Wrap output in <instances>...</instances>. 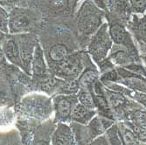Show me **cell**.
Returning <instances> with one entry per match:
<instances>
[{"instance_id": "cell-19", "label": "cell", "mask_w": 146, "mask_h": 145, "mask_svg": "<svg viewBox=\"0 0 146 145\" xmlns=\"http://www.w3.org/2000/svg\"><path fill=\"white\" fill-rule=\"evenodd\" d=\"M69 7V0H50L49 1V10L56 13L61 14L66 11H68Z\"/></svg>"}, {"instance_id": "cell-12", "label": "cell", "mask_w": 146, "mask_h": 145, "mask_svg": "<svg viewBox=\"0 0 146 145\" xmlns=\"http://www.w3.org/2000/svg\"><path fill=\"white\" fill-rule=\"evenodd\" d=\"M32 68L33 74L37 77L44 76L45 73H46V65L44 59L43 51L40 46L38 44L34 50L33 59L32 62Z\"/></svg>"}, {"instance_id": "cell-26", "label": "cell", "mask_w": 146, "mask_h": 145, "mask_svg": "<svg viewBox=\"0 0 146 145\" xmlns=\"http://www.w3.org/2000/svg\"><path fill=\"white\" fill-rule=\"evenodd\" d=\"M88 145H109V144H108V142L106 141L105 137L101 136V137L97 138L96 140H95L94 142H92Z\"/></svg>"}, {"instance_id": "cell-8", "label": "cell", "mask_w": 146, "mask_h": 145, "mask_svg": "<svg viewBox=\"0 0 146 145\" xmlns=\"http://www.w3.org/2000/svg\"><path fill=\"white\" fill-rule=\"evenodd\" d=\"M2 50L5 57L12 63L23 68L19 46L13 38H5L2 43Z\"/></svg>"}, {"instance_id": "cell-9", "label": "cell", "mask_w": 146, "mask_h": 145, "mask_svg": "<svg viewBox=\"0 0 146 145\" xmlns=\"http://www.w3.org/2000/svg\"><path fill=\"white\" fill-rule=\"evenodd\" d=\"M52 145H73L74 135L69 127L65 124H59L57 129L52 135Z\"/></svg>"}, {"instance_id": "cell-1", "label": "cell", "mask_w": 146, "mask_h": 145, "mask_svg": "<svg viewBox=\"0 0 146 145\" xmlns=\"http://www.w3.org/2000/svg\"><path fill=\"white\" fill-rule=\"evenodd\" d=\"M103 12L90 0L82 4L77 15L78 30L83 36H89L97 32L101 27Z\"/></svg>"}, {"instance_id": "cell-2", "label": "cell", "mask_w": 146, "mask_h": 145, "mask_svg": "<svg viewBox=\"0 0 146 145\" xmlns=\"http://www.w3.org/2000/svg\"><path fill=\"white\" fill-rule=\"evenodd\" d=\"M38 20L37 13L33 10L15 8L9 16V32L11 33L30 32L36 27Z\"/></svg>"}, {"instance_id": "cell-27", "label": "cell", "mask_w": 146, "mask_h": 145, "mask_svg": "<svg viewBox=\"0 0 146 145\" xmlns=\"http://www.w3.org/2000/svg\"><path fill=\"white\" fill-rule=\"evenodd\" d=\"M92 1L94 2L95 4H96L102 9L106 8V0H92Z\"/></svg>"}, {"instance_id": "cell-7", "label": "cell", "mask_w": 146, "mask_h": 145, "mask_svg": "<svg viewBox=\"0 0 146 145\" xmlns=\"http://www.w3.org/2000/svg\"><path fill=\"white\" fill-rule=\"evenodd\" d=\"M19 46L20 50V57L23 64V68L28 73L33 62L34 50L37 44H34L31 37L26 38V36L24 35L22 38H19Z\"/></svg>"}, {"instance_id": "cell-20", "label": "cell", "mask_w": 146, "mask_h": 145, "mask_svg": "<svg viewBox=\"0 0 146 145\" xmlns=\"http://www.w3.org/2000/svg\"><path fill=\"white\" fill-rule=\"evenodd\" d=\"M78 99L80 101V103L83 105V106L91 109H94L96 108L94 96H93L88 91H87V89L82 90L80 92L78 95Z\"/></svg>"}, {"instance_id": "cell-11", "label": "cell", "mask_w": 146, "mask_h": 145, "mask_svg": "<svg viewBox=\"0 0 146 145\" xmlns=\"http://www.w3.org/2000/svg\"><path fill=\"white\" fill-rule=\"evenodd\" d=\"M96 112L94 111V109H88L81 103H78L73 109L71 119L78 123L87 124L94 118Z\"/></svg>"}, {"instance_id": "cell-23", "label": "cell", "mask_w": 146, "mask_h": 145, "mask_svg": "<svg viewBox=\"0 0 146 145\" xmlns=\"http://www.w3.org/2000/svg\"><path fill=\"white\" fill-rule=\"evenodd\" d=\"M0 21H1V32H9V16L6 11L1 7L0 11Z\"/></svg>"}, {"instance_id": "cell-17", "label": "cell", "mask_w": 146, "mask_h": 145, "mask_svg": "<svg viewBox=\"0 0 146 145\" xmlns=\"http://www.w3.org/2000/svg\"><path fill=\"white\" fill-rule=\"evenodd\" d=\"M118 129L123 145H139L137 136L131 129L125 126H122Z\"/></svg>"}, {"instance_id": "cell-13", "label": "cell", "mask_w": 146, "mask_h": 145, "mask_svg": "<svg viewBox=\"0 0 146 145\" xmlns=\"http://www.w3.org/2000/svg\"><path fill=\"white\" fill-rule=\"evenodd\" d=\"M129 28L137 40L146 44V15L142 18L134 16L133 21L129 24Z\"/></svg>"}, {"instance_id": "cell-24", "label": "cell", "mask_w": 146, "mask_h": 145, "mask_svg": "<svg viewBox=\"0 0 146 145\" xmlns=\"http://www.w3.org/2000/svg\"><path fill=\"white\" fill-rule=\"evenodd\" d=\"M118 80V73L116 70H110L106 72L102 76V81H109V82H113L116 81Z\"/></svg>"}, {"instance_id": "cell-16", "label": "cell", "mask_w": 146, "mask_h": 145, "mask_svg": "<svg viewBox=\"0 0 146 145\" xmlns=\"http://www.w3.org/2000/svg\"><path fill=\"white\" fill-rule=\"evenodd\" d=\"M105 92V97L107 99L110 107L112 109H118L122 107L123 105L126 102V99L122 93H119L116 91H109L104 90Z\"/></svg>"}, {"instance_id": "cell-30", "label": "cell", "mask_w": 146, "mask_h": 145, "mask_svg": "<svg viewBox=\"0 0 146 145\" xmlns=\"http://www.w3.org/2000/svg\"><path fill=\"white\" fill-rule=\"evenodd\" d=\"M143 45H144V52H144V56L143 57H144V60L146 62V44H143Z\"/></svg>"}, {"instance_id": "cell-22", "label": "cell", "mask_w": 146, "mask_h": 145, "mask_svg": "<svg viewBox=\"0 0 146 145\" xmlns=\"http://www.w3.org/2000/svg\"><path fill=\"white\" fill-rule=\"evenodd\" d=\"M130 11L137 14L146 11V0H129Z\"/></svg>"}, {"instance_id": "cell-15", "label": "cell", "mask_w": 146, "mask_h": 145, "mask_svg": "<svg viewBox=\"0 0 146 145\" xmlns=\"http://www.w3.org/2000/svg\"><path fill=\"white\" fill-rule=\"evenodd\" d=\"M49 59L56 63H60L68 57V49L63 44L52 46L48 52Z\"/></svg>"}, {"instance_id": "cell-28", "label": "cell", "mask_w": 146, "mask_h": 145, "mask_svg": "<svg viewBox=\"0 0 146 145\" xmlns=\"http://www.w3.org/2000/svg\"><path fill=\"white\" fill-rule=\"evenodd\" d=\"M33 145H49V143L46 142H44V141H39V142H37L36 143H34Z\"/></svg>"}, {"instance_id": "cell-21", "label": "cell", "mask_w": 146, "mask_h": 145, "mask_svg": "<svg viewBox=\"0 0 146 145\" xmlns=\"http://www.w3.org/2000/svg\"><path fill=\"white\" fill-rule=\"evenodd\" d=\"M80 85L76 80H67L60 85V92L66 95H73L78 92Z\"/></svg>"}, {"instance_id": "cell-29", "label": "cell", "mask_w": 146, "mask_h": 145, "mask_svg": "<svg viewBox=\"0 0 146 145\" xmlns=\"http://www.w3.org/2000/svg\"><path fill=\"white\" fill-rule=\"evenodd\" d=\"M18 0H1V3H5V2H7V3H11V4H13V3H15L17 2Z\"/></svg>"}, {"instance_id": "cell-25", "label": "cell", "mask_w": 146, "mask_h": 145, "mask_svg": "<svg viewBox=\"0 0 146 145\" xmlns=\"http://www.w3.org/2000/svg\"><path fill=\"white\" fill-rule=\"evenodd\" d=\"M132 94H133L132 95L133 98L139 103L143 104L146 108V93L142 92V91H133Z\"/></svg>"}, {"instance_id": "cell-14", "label": "cell", "mask_w": 146, "mask_h": 145, "mask_svg": "<svg viewBox=\"0 0 146 145\" xmlns=\"http://www.w3.org/2000/svg\"><path fill=\"white\" fill-rule=\"evenodd\" d=\"M98 79V73L93 68H87L80 76L78 82L80 87L85 89H89L92 86H95Z\"/></svg>"}, {"instance_id": "cell-5", "label": "cell", "mask_w": 146, "mask_h": 145, "mask_svg": "<svg viewBox=\"0 0 146 145\" xmlns=\"http://www.w3.org/2000/svg\"><path fill=\"white\" fill-rule=\"evenodd\" d=\"M82 64L78 54L68 56L65 60L58 64L57 74L67 80H74L82 71Z\"/></svg>"}, {"instance_id": "cell-10", "label": "cell", "mask_w": 146, "mask_h": 145, "mask_svg": "<svg viewBox=\"0 0 146 145\" xmlns=\"http://www.w3.org/2000/svg\"><path fill=\"white\" fill-rule=\"evenodd\" d=\"M110 60H112L114 63L123 67H128L135 61V59L131 56L128 49L120 45H117L113 48Z\"/></svg>"}, {"instance_id": "cell-4", "label": "cell", "mask_w": 146, "mask_h": 145, "mask_svg": "<svg viewBox=\"0 0 146 145\" xmlns=\"http://www.w3.org/2000/svg\"><path fill=\"white\" fill-rule=\"evenodd\" d=\"M109 28L112 40L116 45H120L127 48L131 56L138 61V52L125 26L120 22H112L110 24Z\"/></svg>"}, {"instance_id": "cell-18", "label": "cell", "mask_w": 146, "mask_h": 145, "mask_svg": "<svg viewBox=\"0 0 146 145\" xmlns=\"http://www.w3.org/2000/svg\"><path fill=\"white\" fill-rule=\"evenodd\" d=\"M129 119L134 128L143 130L146 129V112L142 110L134 111L129 115Z\"/></svg>"}, {"instance_id": "cell-6", "label": "cell", "mask_w": 146, "mask_h": 145, "mask_svg": "<svg viewBox=\"0 0 146 145\" xmlns=\"http://www.w3.org/2000/svg\"><path fill=\"white\" fill-rule=\"evenodd\" d=\"M76 98L72 95H60L54 99L56 118L59 121H66L71 117Z\"/></svg>"}, {"instance_id": "cell-3", "label": "cell", "mask_w": 146, "mask_h": 145, "mask_svg": "<svg viewBox=\"0 0 146 145\" xmlns=\"http://www.w3.org/2000/svg\"><path fill=\"white\" fill-rule=\"evenodd\" d=\"M109 24L103 23L97 30L95 35L92 37L88 46V52L93 60L100 63L107 57L110 50L112 47V38L108 31Z\"/></svg>"}]
</instances>
